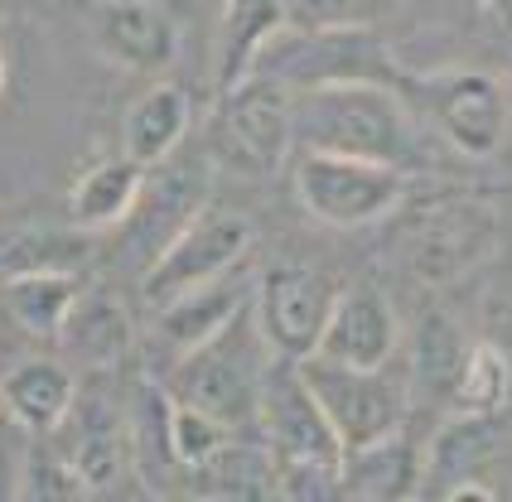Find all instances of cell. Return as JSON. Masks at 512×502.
Masks as SVG:
<instances>
[{
  "instance_id": "e0dca14e",
  "label": "cell",
  "mask_w": 512,
  "mask_h": 502,
  "mask_svg": "<svg viewBox=\"0 0 512 502\" xmlns=\"http://www.w3.org/2000/svg\"><path fill=\"white\" fill-rule=\"evenodd\" d=\"M426 488V459L416 454V445L406 435H387L372 440L363 449H343L339 459V498H421Z\"/></svg>"
},
{
  "instance_id": "7402d4cb",
  "label": "cell",
  "mask_w": 512,
  "mask_h": 502,
  "mask_svg": "<svg viewBox=\"0 0 512 502\" xmlns=\"http://www.w3.org/2000/svg\"><path fill=\"white\" fill-rule=\"evenodd\" d=\"M488 459H493V416H459V411H450L440 435L430 440L426 488L421 493H445L450 483L488 469Z\"/></svg>"
},
{
  "instance_id": "d4e9b609",
  "label": "cell",
  "mask_w": 512,
  "mask_h": 502,
  "mask_svg": "<svg viewBox=\"0 0 512 502\" xmlns=\"http://www.w3.org/2000/svg\"><path fill=\"white\" fill-rule=\"evenodd\" d=\"M512 401V358L498 343H469V358L459 367L450 411L459 416H498Z\"/></svg>"
},
{
  "instance_id": "4316f807",
  "label": "cell",
  "mask_w": 512,
  "mask_h": 502,
  "mask_svg": "<svg viewBox=\"0 0 512 502\" xmlns=\"http://www.w3.org/2000/svg\"><path fill=\"white\" fill-rule=\"evenodd\" d=\"M228 440H232L228 420H218L213 411H203L194 401L170 396V454H174V469H179V474L203 469Z\"/></svg>"
},
{
  "instance_id": "4dcf8cb0",
  "label": "cell",
  "mask_w": 512,
  "mask_h": 502,
  "mask_svg": "<svg viewBox=\"0 0 512 502\" xmlns=\"http://www.w3.org/2000/svg\"><path fill=\"white\" fill-rule=\"evenodd\" d=\"M25 425L0 411V498H15L20 493V474H25Z\"/></svg>"
},
{
  "instance_id": "52a82bcc",
  "label": "cell",
  "mask_w": 512,
  "mask_h": 502,
  "mask_svg": "<svg viewBox=\"0 0 512 502\" xmlns=\"http://www.w3.org/2000/svg\"><path fill=\"white\" fill-rule=\"evenodd\" d=\"M256 425L276 469H334L343 459V445L334 440L319 401L305 387L300 363L276 358V367H266L261 396H256Z\"/></svg>"
},
{
  "instance_id": "44dd1931",
  "label": "cell",
  "mask_w": 512,
  "mask_h": 502,
  "mask_svg": "<svg viewBox=\"0 0 512 502\" xmlns=\"http://www.w3.org/2000/svg\"><path fill=\"white\" fill-rule=\"evenodd\" d=\"M83 300V276L78 271H20L0 276V305L25 334L49 338L68 324V314Z\"/></svg>"
},
{
  "instance_id": "5bb4252c",
  "label": "cell",
  "mask_w": 512,
  "mask_h": 502,
  "mask_svg": "<svg viewBox=\"0 0 512 502\" xmlns=\"http://www.w3.org/2000/svg\"><path fill=\"white\" fill-rule=\"evenodd\" d=\"M189 126H194L189 87L160 78V83L145 87L141 97L126 107V116H121V155H131L141 169L165 165L170 155H179Z\"/></svg>"
},
{
  "instance_id": "8992f818",
  "label": "cell",
  "mask_w": 512,
  "mask_h": 502,
  "mask_svg": "<svg viewBox=\"0 0 512 502\" xmlns=\"http://www.w3.org/2000/svg\"><path fill=\"white\" fill-rule=\"evenodd\" d=\"M498 242V213L488 198L445 194L411 213L401 256L421 285H455L464 280Z\"/></svg>"
},
{
  "instance_id": "603a6c76",
  "label": "cell",
  "mask_w": 512,
  "mask_h": 502,
  "mask_svg": "<svg viewBox=\"0 0 512 502\" xmlns=\"http://www.w3.org/2000/svg\"><path fill=\"white\" fill-rule=\"evenodd\" d=\"M189 478L208 498H266V493H276V459H271L266 445H237V440H228Z\"/></svg>"
},
{
  "instance_id": "8fae6325",
  "label": "cell",
  "mask_w": 512,
  "mask_h": 502,
  "mask_svg": "<svg viewBox=\"0 0 512 502\" xmlns=\"http://www.w3.org/2000/svg\"><path fill=\"white\" fill-rule=\"evenodd\" d=\"M92 49L121 73H165L179 58V25L155 0H97L87 15Z\"/></svg>"
},
{
  "instance_id": "2e32d148",
  "label": "cell",
  "mask_w": 512,
  "mask_h": 502,
  "mask_svg": "<svg viewBox=\"0 0 512 502\" xmlns=\"http://www.w3.org/2000/svg\"><path fill=\"white\" fill-rule=\"evenodd\" d=\"M203 203H208V165L199 169V165H184L179 155H170L165 165H155V174L145 169V189L136 213H131V223L141 227L136 237L150 247V261L160 256V247L199 213Z\"/></svg>"
},
{
  "instance_id": "6da1fadb",
  "label": "cell",
  "mask_w": 512,
  "mask_h": 502,
  "mask_svg": "<svg viewBox=\"0 0 512 502\" xmlns=\"http://www.w3.org/2000/svg\"><path fill=\"white\" fill-rule=\"evenodd\" d=\"M295 150H339L406 169H430V131L397 83L295 87Z\"/></svg>"
},
{
  "instance_id": "cb8c5ba5",
  "label": "cell",
  "mask_w": 512,
  "mask_h": 502,
  "mask_svg": "<svg viewBox=\"0 0 512 502\" xmlns=\"http://www.w3.org/2000/svg\"><path fill=\"white\" fill-rule=\"evenodd\" d=\"M92 256V232L68 223L58 227H25L0 247V276H20V271H78Z\"/></svg>"
},
{
  "instance_id": "836d02e7",
  "label": "cell",
  "mask_w": 512,
  "mask_h": 502,
  "mask_svg": "<svg viewBox=\"0 0 512 502\" xmlns=\"http://www.w3.org/2000/svg\"><path fill=\"white\" fill-rule=\"evenodd\" d=\"M5 87H10V63H5V49H0V97H5Z\"/></svg>"
},
{
  "instance_id": "83f0119b",
  "label": "cell",
  "mask_w": 512,
  "mask_h": 502,
  "mask_svg": "<svg viewBox=\"0 0 512 502\" xmlns=\"http://www.w3.org/2000/svg\"><path fill=\"white\" fill-rule=\"evenodd\" d=\"M92 483L68 454H49V449H29L25 474H20V493L25 502H63V498H87Z\"/></svg>"
},
{
  "instance_id": "3957f363",
  "label": "cell",
  "mask_w": 512,
  "mask_h": 502,
  "mask_svg": "<svg viewBox=\"0 0 512 502\" xmlns=\"http://www.w3.org/2000/svg\"><path fill=\"white\" fill-rule=\"evenodd\" d=\"M411 107L426 121L430 136L464 160H493L512 136V87L484 68L430 73L416 83Z\"/></svg>"
},
{
  "instance_id": "5b68a950",
  "label": "cell",
  "mask_w": 512,
  "mask_h": 502,
  "mask_svg": "<svg viewBox=\"0 0 512 502\" xmlns=\"http://www.w3.org/2000/svg\"><path fill=\"white\" fill-rule=\"evenodd\" d=\"M252 242H256V227L247 213L203 203L199 213L160 247V256L145 266L141 276L145 305H165V300L194 290V285H208V280L237 271L247 261Z\"/></svg>"
},
{
  "instance_id": "f546056e",
  "label": "cell",
  "mask_w": 512,
  "mask_h": 502,
  "mask_svg": "<svg viewBox=\"0 0 512 502\" xmlns=\"http://www.w3.org/2000/svg\"><path fill=\"white\" fill-rule=\"evenodd\" d=\"M68 459L83 469V478L92 483V493H97V488H107V483L121 474V464H126V440H121L116 425H97V430H83V440L68 449Z\"/></svg>"
},
{
  "instance_id": "9a60e30c",
  "label": "cell",
  "mask_w": 512,
  "mask_h": 502,
  "mask_svg": "<svg viewBox=\"0 0 512 502\" xmlns=\"http://www.w3.org/2000/svg\"><path fill=\"white\" fill-rule=\"evenodd\" d=\"M73 406H78V382L54 358H25L0 382V411L15 425H25L29 440L58 435L73 416Z\"/></svg>"
},
{
  "instance_id": "d6a6232c",
  "label": "cell",
  "mask_w": 512,
  "mask_h": 502,
  "mask_svg": "<svg viewBox=\"0 0 512 502\" xmlns=\"http://www.w3.org/2000/svg\"><path fill=\"white\" fill-rule=\"evenodd\" d=\"M479 5H484L488 15H498L503 25H512V0H479Z\"/></svg>"
},
{
  "instance_id": "277c9868",
  "label": "cell",
  "mask_w": 512,
  "mask_h": 502,
  "mask_svg": "<svg viewBox=\"0 0 512 502\" xmlns=\"http://www.w3.org/2000/svg\"><path fill=\"white\" fill-rule=\"evenodd\" d=\"M300 377L310 396L319 401V411L329 420L334 440L343 449H363L372 440H387L406 425L411 411V391H406V372L397 377V367H348L329 363V358H305Z\"/></svg>"
},
{
  "instance_id": "ffe728a7",
  "label": "cell",
  "mask_w": 512,
  "mask_h": 502,
  "mask_svg": "<svg viewBox=\"0 0 512 502\" xmlns=\"http://www.w3.org/2000/svg\"><path fill=\"white\" fill-rule=\"evenodd\" d=\"M141 189H145V169L131 155L97 160L68 184V223L92 232V237L97 232H116V227L131 223V213L141 203Z\"/></svg>"
},
{
  "instance_id": "ba28073f",
  "label": "cell",
  "mask_w": 512,
  "mask_h": 502,
  "mask_svg": "<svg viewBox=\"0 0 512 502\" xmlns=\"http://www.w3.org/2000/svg\"><path fill=\"white\" fill-rule=\"evenodd\" d=\"M334 285L310 266H271L252 285V324L266 353L285 363H305L319 348V334L334 309Z\"/></svg>"
},
{
  "instance_id": "4fadbf2b",
  "label": "cell",
  "mask_w": 512,
  "mask_h": 502,
  "mask_svg": "<svg viewBox=\"0 0 512 502\" xmlns=\"http://www.w3.org/2000/svg\"><path fill=\"white\" fill-rule=\"evenodd\" d=\"M252 285L256 280H237V271H228V276L208 280V285H194V290L174 295L165 305H150L155 309V329L150 334H155L160 348H170V358L179 363L184 353L213 343L223 329H232L242 319V309L252 305Z\"/></svg>"
},
{
  "instance_id": "9c48e42d",
  "label": "cell",
  "mask_w": 512,
  "mask_h": 502,
  "mask_svg": "<svg viewBox=\"0 0 512 502\" xmlns=\"http://www.w3.org/2000/svg\"><path fill=\"white\" fill-rule=\"evenodd\" d=\"M266 367L252 353H242V319L223 329L213 343H203L194 353H184L170 372V396L194 401L203 411H213L228 425H256V396H261Z\"/></svg>"
},
{
  "instance_id": "7c38bea8",
  "label": "cell",
  "mask_w": 512,
  "mask_h": 502,
  "mask_svg": "<svg viewBox=\"0 0 512 502\" xmlns=\"http://www.w3.org/2000/svg\"><path fill=\"white\" fill-rule=\"evenodd\" d=\"M397 343H401L397 309L377 285L363 280V285H343L334 295V309H329V324L319 334L314 358L348 367H387L397 358Z\"/></svg>"
},
{
  "instance_id": "7a4b0ae2",
  "label": "cell",
  "mask_w": 512,
  "mask_h": 502,
  "mask_svg": "<svg viewBox=\"0 0 512 502\" xmlns=\"http://www.w3.org/2000/svg\"><path fill=\"white\" fill-rule=\"evenodd\" d=\"M295 198L314 223L334 232H358V227L387 223L406 203L411 174L387 160H363V155H339V150H295Z\"/></svg>"
},
{
  "instance_id": "30bf717a",
  "label": "cell",
  "mask_w": 512,
  "mask_h": 502,
  "mask_svg": "<svg viewBox=\"0 0 512 502\" xmlns=\"http://www.w3.org/2000/svg\"><path fill=\"white\" fill-rule=\"evenodd\" d=\"M223 136L237 160L256 174H271L295 155V87L271 73H247L237 87L218 92Z\"/></svg>"
},
{
  "instance_id": "d6986e66",
  "label": "cell",
  "mask_w": 512,
  "mask_h": 502,
  "mask_svg": "<svg viewBox=\"0 0 512 502\" xmlns=\"http://www.w3.org/2000/svg\"><path fill=\"white\" fill-rule=\"evenodd\" d=\"M290 25L285 0H223L218 15V49H213V87L228 92L247 73H256V63L266 54V44Z\"/></svg>"
},
{
  "instance_id": "f1b7e54d",
  "label": "cell",
  "mask_w": 512,
  "mask_h": 502,
  "mask_svg": "<svg viewBox=\"0 0 512 502\" xmlns=\"http://www.w3.org/2000/svg\"><path fill=\"white\" fill-rule=\"evenodd\" d=\"M295 29H358L372 25L387 0H285Z\"/></svg>"
},
{
  "instance_id": "1f68e13d",
  "label": "cell",
  "mask_w": 512,
  "mask_h": 502,
  "mask_svg": "<svg viewBox=\"0 0 512 502\" xmlns=\"http://www.w3.org/2000/svg\"><path fill=\"white\" fill-rule=\"evenodd\" d=\"M440 498H450V502H464V498H474V502H493L498 498V488L493 483H484V478L474 474V478H459V483H450Z\"/></svg>"
},
{
  "instance_id": "ac0fdd59",
  "label": "cell",
  "mask_w": 512,
  "mask_h": 502,
  "mask_svg": "<svg viewBox=\"0 0 512 502\" xmlns=\"http://www.w3.org/2000/svg\"><path fill=\"white\" fill-rule=\"evenodd\" d=\"M469 343L474 338L464 334L450 314H440V309L421 314V324L411 334V353H406L411 406H445L450 411V396H455L459 367L469 358Z\"/></svg>"
},
{
  "instance_id": "484cf974",
  "label": "cell",
  "mask_w": 512,
  "mask_h": 502,
  "mask_svg": "<svg viewBox=\"0 0 512 502\" xmlns=\"http://www.w3.org/2000/svg\"><path fill=\"white\" fill-rule=\"evenodd\" d=\"M58 338L73 348V358L112 363L116 353L126 348L131 329H126V314L116 309L112 295H92V290H83V300H78V309L68 314V324L58 329Z\"/></svg>"
}]
</instances>
